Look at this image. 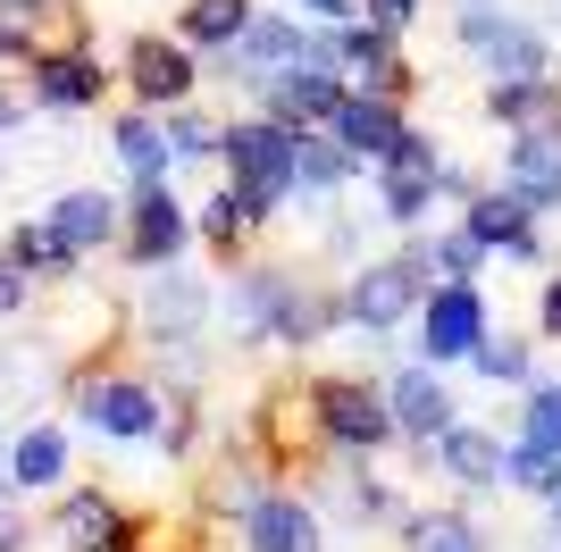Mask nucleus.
Instances as JSON below:
<instances>
[{
	"instance_id": "1",
	"label": "nucleus",
	"mask_w": 561,
	"mask_h": 552,
	"mask_svg": "<svg viewBox=\"0 0 561 552\" xmlns=\"http://www.w3.org/2000/svg\"><path fill=\"white\" fill-rule=\"evenodd\" d=\"M218 310H227L243 352H310L344 326V301H335L319 276L285 268V260H234Z\"/></svg>"
},
{
	"instance_id": "2",
	"label": "nucleus",
	"mask_w": 561,
	"mask_h": 552,
	"mask_svg": "<svg viewBox=\"0 0 561 552\" xmlns=\"http://www.w3.org/2000/svg\"><path fill=\"white\" fill-rule=\"evenodd\" d=\"M218 176L243 184V202L277 227L285 202H302V126H285L268 110L227 117V142H218Z\"/></svg>"
},
{
	"instance_id": "3",
	"label": "nucleus",
	"mask_w": 561,
	"mask_h": 552,
	"mask_svg": "<svg viewBox=\"0 0 561 552\" xmlns=\"http://www.w3.org/2000/svg\"><path fill=\"white\" fill-rule=\"evenodd\" d=\"M68 418L101 444H160L168 427V386L151 368H117V360H93L68 377Z\"/></svg>"
},
{
	"instance_id": "4",
	"label": "nucleus",
	"mask_w": 561,
	"mask_h": 552,
	"mask_svg": "<svg viewBox=\"0 0 561 552\" xmlns=\"http://www.w3.org/2000/svg\"><path fill=\"white\" fill-rule=\"evenodd\" d=\"M310 418H319V452L328 460H377L402 444L386 377H369V368H319L310 377Z\"/></svg>"
},
{
	"instance_id": "5",
	"label": "nucleus",
	"mask_w": 561,
	"mask_h": 552,
	"mask_svg": "<svg viewBox=\"0 0 561 552\" xmlns=\"http://www.w3.org/2000/svg\"><path fill=\"white\" fill-rule=\"evenodd\" d=\"M202 84H210V59L176 34V25H142V34H126V50H117V92L135 101V110H185V101H202Z\"/></svg>"
},
{
	"instance_id": "6",
	"label": "nucleus",
	"mask_w": 561,
	"mask_h": 552,
	"mask_svg": "<svg viewBox=\"0 0 561 552\" xmlns=\"http://www.w3.org/2000/svg\"><path fill=\"white\" fill-rule=\"evenodd\" d=\"M453 43L478 59V76H553V34L503 0H453Z\"/></svg>"
},
{
	"instance_id": "7",
	"label": "nucleus",
	"mask_w": 561,
	"mask_h": 552,
	"mask_svg": "<svg viewBox=\"0 0 561 552\" xmlns=\"http://www.w3.org/2000/svg\"><path fill=\"white\" fill-rule=\"evenodd\" d=\"M427 285H436V276H427L420 260H411V243H402V252H386V260H352V276L335 285V301H344L352 335H402V326L420 319Z\"/></svg>"
},
{
	"instance_id": "8",
	"label": "nucleus",
	"mask_w": 561,
	"mask_h": 552,
	"mask_svg": "<svg viewBox=\"0 0 561 552\" xmlns=\"http://www.w3.org/2000/svg\"><path fill=\"white\" fill-rule=\"evenodd\" d=\"M193 252V202L176 193V176L160 184H126V227H117V260L135 276L151 268H176Z\"/></svg>"
},
{
	"instance_id": "9",
	"label": "nucleus",
	"mask_w": 561,
	"mask_h": 552,
	"mask_svg": "<svg viewBox=\"0 0 561 552\" xmlns=\"http://www.w3.org/2000/svg\"><path fill=\"white\" fill-rule=\"evenodd\" d=\"M411 335H420V360H436V368L478 360V344L494 335L486 285H478V276H436L427 301H420V319H411Z\"/></svg>"
},
{
	"instance_id": "10",
	"label": "nucleus",
	"mask_w": 561,
	"mask_h": 552,
	"mask_svg": "<svg viewBox=\"0 0 561 552\" xmlns=\"http://www.w3.org/2000/svg\"><path fill=\"white\" fill-rule=\"evenodd\" d=\"M43 528L59 552H151V519L126 510L110 485H59Z\"/></svg>"
},
{
	"instance_id": "11",
	"label": "nucleus",
	"mask_w": 561,
	"mask_h": 552,
	"mask_svg": "<svg viewBox=\"0 0 561 552\" xmlns=\"http://www.w3.org/2000/svg\"><path fill=\"white\" fill-rule=\"evenodd\" d=\"M319 59L352 76L369 92H394V101H420V68H411V34H386L369 18H344V25H319Z\"/></svg>"
},
{
	"instance_id": "12",
	"label": "nucleus",
	"mask_w": 561,
	"mask_h": 552,
	"mask_svg": "<svg viewBox=\"0 0 561 552\" xmlns=\"http://www.w3.org/2000/svg\"><path fill=\"white\" fill-rule=\"evenodd\" d=\"M210 319H218V294L202 285V276H185V260L142 276V294H135V335H142L151 352H160V344H202V335H210Z\"/></svg>"
},
{
	"instance_id": "13",
	"label": "nucleus",
	"mask_w": 561,
	"mask_h": 552,
	"mask_svg": "<svg viewBox=\"0 0 561 552\" xmlns=\"http://www.w3.org/2000/svg\"><path fill=\"white\" fill-rule=\"evenodd\" d=\"M234 552H328V510L310 503V485H260L252 510L234 519Z\"/></svg>"
},
{
	"instance_id": "14",
	"label": "nucleus",
	"mask_w": 561,
	"mask_h": 552,
	"mask_svg": "<svg viewBox=\"0 0 561 552\" xmlns=\"http://www.w3.org/2000/svg\"><path fill=\"white\" fill-rule=\"evenodd\" d=\"M18 76H25V92H34V110H50V117H84L117 92V59H101L93 43H59Z\"/></svg>"
},
{
	"instance_id": "15",
	"label": "nucleus",
	"mask_w": 561,
	"mask_h": 552,
	"mask_svg": "<svg viewBox=\"0 0 561 552\" xmlns=\"http://www.w3.org/2000/svg\"><path fill=\"white\" fill-rule=\"evenodd\" d=\"M461 227L478 234V243H486V260H519V268H545V218L528 202H519L512 184L494 176V184H478V193H469L461 202Z\"/></svg>"
},
{
	"instance_id": "16",
	"label": "nucleus",
	"mask_w": 561,
	"mask_h": 552,
	"mask_svg": "<svg viewBox=\"0 0 561 552\" xmlns=\"http://www.w3.org/2000/svg\"><path fill=\"white\" fill-rule=\"evenodd\" d=\"M386 402H394V436L411 444V452H427V444L461 418V402H453V386H445L436 360H394L386 368Z\"/></svg>"
},
{
	"instance_id": "17",
	"label": "nucleus",
	"mask_w": 561,
	"mask_h": 552,
	"mask_svg": "<svg viewBox=\"0 0 561 552\" xmlns=\"http://www.w3.org/2000/svg\"><path fill=\"white\" fill-rule=\"evenodd\" d=\"M59 43H93L84 0H0V68H34Z\"/></svg>"
},
{
	"instance_id": "18",
	"label": "nucleus",
	"mask_w": 561,
	"mask_h": 552,
	"mask_svg": "<svg viewBox=\"0 0 561 552\" xmlns=\"http://www.w3.org/2000/svg\"><path fill=\"white\" fill-rule=\"evenodd\" d=\"M344 92H352V76L335 68V59H294V68H277V76L252 84V110L285 117V126H328Z\"/></svg>"
},
{
	"instance_id": "19",
	"label": "nucleus",
	"mask_w": 561,
	"mask_h": 552,
	"mask_svg": "<svg viewBox=\"0 0 561 552\" xmlns=\"http://www.w3.org/2000/svg\"><path fill=\"white\" fill-rule=\"evenodd\" d=\"M310 503L328 510V528H352V536H377L402 519V494L394 478H377L369 460H344L335 478H310Z\"/></svg>"
},
{
	"instance_id": "20",
	"label": "nucleus",
	"mask_w": 561,
	"mask_h": 552,
	"mask_svg": "<svg viewBox=\"0 0 561 552\" xmlns=\"http://www.w3.org/2000/svg\"><path fill=\"white\" fill-rule=\"evenodd\" d=\"M503 452H512V436H494L478 418H453L445 436L427 444V469H436L453 494H494V485H503Z\"/></svg>"
},
{
	"instance_id": "21",
	"label": "nucleus",
	"mask_w": 561,
	"mask_h": 552,
	"mask_svg": "<svg viewBox=\"0 0 561 552\" xmlns=\"http://www.w3.org/2000/svg\"><path fill=\"white\" fill-rule=\"evenodd\" d=\"M402 126H411V101H394V92H369V84H352L344 101H335V117H328V135L344 142L352 160H386L402 142Z\"/></svg>"
},
{
	"instance_id": "22",
	"label": "nucleus",
	"mask_w": 561,
	"mask_h": 552,
	"mask_svg": "<svg viewBox=\"0 0 561 552\" xmlns=\"http://www.w3.org/2000/svg\"><path fill=\"white\" fill-rule=\"evenodd\" d=\"M268 234V218H260L252 202H243V184L218 176L202 202H193V243L218 260V268H234V260H252V243Z\"/></svg>"
},
{
	"instance_id": "23",
	"label": "nucleus",
	"mask_w": 561,
	"mask_h": 552,
	"mask_svg": "<svg viewBox=\"0 0 561 552\" xmlns=\"http://www.w3.org/2000/svg\"><path fill=\"white\" fill-rule=\"evenodd\" d=\"M503 184H512L537 218L561 209V117L553 126H519V135L503 142Z\"/></svg>"
},
{
	"instance_id": "24",
	"label": "nucleus",
	"mask_w": 561,
	"mask_h": 552,
	"mask_svg": "<svg viewBox=\"0 0 561 552\" xmlns=\"http://www.w3.org/2000/svg\"><path fill=\"white\" fill-rule=\"evenodd\" d=\"M9 478H18V494H59V485H76L68 418H25L18 436H9Z\"/></svg>"
},
{
	"instance_id": "25",
	"label": "nucleus",
	"mask_w": 561,
	"mask_h": 552,
	"mask_svg": "<svg viewBox=\"0 0 561 552\" xmlns=\"http://www.w3.org/2000/svg\"><path fill=\"white\" fill-rule=\"evenodd\" d=\"M394 544L402 552H494V536L478 528L469 503H402Z\"/></svg>"
},
{
	"instance_id": "26",
	"label": "nucleus",
	"mask_w": 561,
	"mask_h": 552,
	"mask_svg": "<svg viewBox=\"0 0 561 552\" xmlns=\"http://www.w3.org/2000/svg\"><path fill=\"white\" fill-rule=\"evenodd\" d=\"M43 218L68 234L84 260H93V252H117V227H126V193H101V184H68V193H59Z\"/></svg>"
},
{
	"instance_id": "27",
	"label": "nucleus",
	"mask_w": 561,
	"mask_h": 552,
	"mask_svg": "<svg viewBox=\"0 0 561 552\" xmlns=\"http://www.w3.org/2000/svg\"><path fill=\"white\" fill-rule=\"evenodd\" d=\"M110 160L126 168V184H160V176H176L168 117H160V110H117V117H110Z\"/></svg>"
},
{
	"instance_id": "28",
	"label": "nucleus",
	"mask_w": 561,
	"mask_h": 552,
	"mask_svg": "<svg viewBox=\"0 0 561 552\" xmlns=\"http://www.w3.org/2000/svg\"><path fill=\"white\" fill-rule=\"evenodd\" d=\"M0 252L18 260L34 285H76V276H84V252H76V243L50 227V218H18V227L0 234Z\"/></svg>"
},
{
	"instance_id": "29",
	"label": "nucleus",
	"mask_w": 561,
	"mask_h": 552,
	"mask_svg": "<svg viewBox=\"0 0 561 552\" xmlns=\"http://www.w3.org/2000/svg\"><path fill=\"white\" fill-rule=\"evenodd\" d=\"M478 110H486V126L519 135V126H553L561 101H553V76H494V84L478 92Z\"/></svg>"
},
{
	"instance_id": "30",
	"label": "nucleus",
	"mask_w": 561,
	"mask_h": 552,
	"mask_svg": "<svg viewBox=\"0 0 561 552\" xmlns=\"http://www.w3.org/2000/svg\"><path fill=\"white\" fill-rule=\"evenodd\" d=\"M252 18H260V0H185L168 25H176V34H185L202 59H218V50L243 43V25H252Z\"/></svg>"
},
{
	"instance_id": "31",
	"label": "nucleus",
	"mask_w": 561,
	"mask_h": 552,
	"mask_svg": "<svg viewBox=\"0 0 561 552\" xmlns=\"http://www.w3.org/2000/svg\"><path fill=\"white\" fill-rule=\"evenodd\" d=\"M537 344H545L537 326H528V335H519V326H494L486 344H478V360H469V368H478L486 386H503V393H528V386L545 377V368H537Z\"/></svg>"
},
{
	"instance_id": "32",
	"label": "nucleus",
	"mask_w": 561,
	"mask_h": 552,
	"mask_svg": "<svg viewBox=\"0 0 561 552\" xmlns=\"http://www.w3.org/2000/svg\"><path fill=\"white\" fill-rule=\"evenodd\" d=\"M411 260H420L427 276H486V243H478L461 218H445V227L427 218V227L411 234Z\"/></svg>"
},
{
	"instance_id": "33",
	"label": "nucleus",
	"mask_w": 561,
	"mask_h": 552,
	"mask_svg": "<svg viewBox=\"0 0 561 552\" xmlns=\"http://www.w3.org/2000/svg\"><path fill=\"white\" fill-rule=\"evenodd\" d=\"M369 176H377V218L394 234H420L427 218H436V202H445L436 176H411V168H369Z\"/></svg>"
},
{
	"instance_id": "34",
	"label": "nucleus",
	"mask_w": 561,
	"mask_h": 552,
	"mask_svg": "<svg viewBox=\"0 0 561 552\" xmlns=\"http://www.w3.org/2000/svg\"><path fill=\"white\" fill-rule=\"evenodd\" d=\"M360 168H369V160H352V151L328 135V126H302V202H310V209L335 202V193H344Z\"/></svg>"
},
{
	"instance_id": "35",
	"label": "nucleus",
	"mask_w": 561,
	"mask_h": 552,
	"mask_svg": "<svg viewBox=\"0 0 561 552\" xmlns=\"http://www.w3.org/2000/svg\"><path fill=\"white\" fill-rule=\"evenodd\" d=\"M218 142H227V117H210L202 101L168 110V151H176V168H218Z\"/></svg>"
},
{
	"instance_id": "36",
	"label": "nucleus",
	"mask_w": 561,
	"mask_h": 552,
	"mask_svg": "<svg viewBox=\"0 0 561 552\" xmlns=\"http://www.w3.org/2000/svg\"><path fill=\"white\" fill-rule=\"evenodd\" d=\"M503 485H512V494H528V503H561V452L512 436V452H503Z\"/></svg>"
},
{
	"instance_id": "37",
	"label": "nucleus",
	"mask_w": 561,
	"mask_h": 552,
	"mask_svg": "<svg viewBox=\"0 0 561 552\" xmlns=\"http://www.w3.org/2000/svg\"><path fill=\"white\" fill-rule=\"evenodd\" d=\"M512 436H528V444H545V452H561V377H537V386L519 393Z\"/></svg>"
},
{
	"instance_id": "38",
	"label": "nucleus",
	"mask_w": 561,
	"mask_h": 552,
	"mask_svg": "<svg viewBox=\"0 0 561 552\" xmlns=\"http://www.w3.org/2000/svg\"><path fill=\"white\" fill-rule=\"evenodd\" d=\"M210 436V411H202V393H168V427H160V452L168 460H193Z\"/></svg>"
},
{
	"instance_id": "39",
	"label": "nucleus",
	"mask_w": 561,
	"mask_h": 552,
	"mask_svg": "<svg viewBox=\"0 0 561 552\" xmlns=\"http://www.w3.org/2000/svg\"><path fill=\"white\" fill-rule=\"evenodd\" d=\"M377 168H411V176H445V142L427 135V126H402V142L386 151Z\"/></svg>"
},
{
	"instance_id": "40",
	"label": "nucleus",
	"mask_w": 561,
	"mask_h": 552,
	"mask_svg": "<svg viewBox=\"0 0 561 552\" xmlns=\"http://www.w3.org/2000/svg\"><path fill=\"white\" fill-rule=\"evenodd\" d=\"M436 9V0H360V18L386 25V34H420V18Z\"/></svg>"
},
{
	"instance_id": "41",
	"label": "nucleus",
	"mask_w": 561,
	"mask_h": 552,
	"mask_svg": "<svg viewBox=\"0 0 561 552\" xmlns=\"http://www.w3.org/2000/svg\"><path fill=\"white\" fill-rule=\"evenodd\" d=\"M25 301H34V276H25V268H18V260L0 252V319H18Z\"/></svg>"
},
{
	"instance_id": "42",
	"label": "nucleus",
	"mask_w": 561,
	"mask_h": 552,
	"mask_svg": "<svg viewBox=\"0 0 561 552\" xmlns=\"http://www.w3.org/2000/svg\"><path fill=\"white\" fill-rule=\"evenodd\" d=\"M537 335H545V344H561V268L537 285Z\"/></svg>"
},
{
	"instance_id": "43",
	"label": "nucleus",
	"mask_w": 561,
	"mask_h": 552,
	"mask_svg": "<svg viewBox=\"0 0 561 552\" xmlns=\"http://www.w3.org/2000/svg\"><path fill=\"white\" fill-rule=\"evenodd\" d=\"M34 544V519L18 510V494H0V552H25Z\"/></svg>"
},
{
	"instance_id": "44",
	"label": "nucleus",
	"mask_w": 561,
	"mask_h": 552,
	"mask_svg": "<svg viewBox=\"0 0 561 552\" xmlns=\"http://www.w3.org/2000/svg\"><path fill=\"white\" fill-rule=\"evenodd\" d=\"M25 110H34V92L0 76V135H18V126H25Z\"/></svg>"
},
{
	"instance_id": "45",
	"label": "nucleus",
	"mask_w": 561,
	"mask_h": 552,
	"mask_svg": "<svg viewBox=\"0 0 561 552\" xmlns=\"http://www.w3.org/2000/svg\"><path fill=\"white\" fill-rule=\"evenodd\" d=\"M285 9H302L310 25H344V18H360V0H285Z\"/></svg>"
},
{
	"instance_id": "46",
	"label": "nucleus",
	"mask_w": 561,
	"mask_h": 552,
	"mask_svg": "<svg viewBox=\"0 0 561 552\" xmlns=\"http://www.w3.org/2000/svg\"><path fill=\"white\" fill-rule=\"evenodd\" d=\"M436 193H445V202H453V209H461V202H469V193H478V176H469V168H461V160H445V176H436Z\"/></svg>"
},
{
	"instance_id": "47",
	"label": "nucleus",
	"mask_w": 561,
	"mask_h": 552,
	"mask_svg": "<svg viewBox=\"0 0 561 552\" xmlns=\"http://www.w3.org/2000/svg\"><path fill=\"white\" fill-rule=\"evenodd\" d=\"M328 252H335V260L360 252V227H352V218H328Z\"/></svg>"
},
{
	"instance_id": "48",
	"label": "nucleus",
	"mask_w": 561,
	"mask_h": 552,
	"mask_svg": "<svg viewBox=\"0 0 561 552\" xmlns=\"http://www.w3.org/2000/svg\"><path fill=\"white\" fill-rule=\"evenodd\" d=\"M553 101H561V59H553Z\"/></svg>"
},
{
	"instance_id": "49",
	"label": "nucleus",
	"mask_w": 561,
	"mask_h": 552,
	"mask_svg": "<svg viewBox=\"0 0 561 552\" xmlns=\"http://www.w3.org/2000/svg\"><path fill=\"white\" fill-rule=\"evenodd\" d=\"M545 9H553V25H561V0H545Z\"/></svg>"
},
{
	"instance_id": "50",
	"label": "nucleus",
	"mask_w": 561,
	"mask_h": 552,
	"mask_svg": "<svg viewBox=\"0 0 561 552\" xmlns=\"http://www.w3.org/2000/svg\"><path fill=\"white\" fill-rule=\"evenodd\" d=\"M0 142H9V135H0Z\"/></svg>"
}]
</instances>
